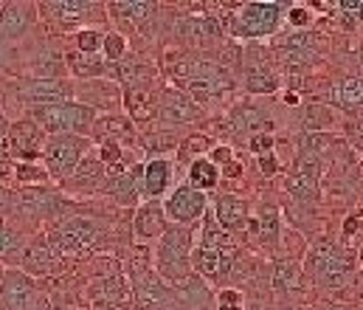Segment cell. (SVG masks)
Here are the masks:
<instances>
[{
  "mask_svg": "<svg viewBox=\"0 0 363 310\" xmlns=\"http://www.w3.org/2000/svg\"><path fill=\"white\" fill-rule=\"evenodd\" d=\"M242 302H245V297L237 288H223L220 297H217V305H240L242 308Z\"/></svg>",
  "mask_w": 363,
  "mask_h": 310,
  "instance_id": "43",
  "label": "cell"
},
{
  "mask_svg": "<svg viewBox=\"0 0 363 310\" xmlns=\"http://www.w3.org/2000/svg\"><path fill=\"white\" fill-rule=\"evenodd\" d=\"M178 34H181L186 43H194V45H208V43H217L220 40V26L214 20H183L178 26Z\"/></svg>",
  "mask_w": 363,
  "mask_h": 310,
  "instance_id": "24",
  "label": "cell"
},
{
  "mask_svg": "<svg viewBox=\"0 0 363 310\" xmlns=\"http://www.w3.org/2000/svg\"><path fill=\"white\" fill-rule=\"evenodd\" d=\"M110 195L121 204V206H135L144 198V164H135L118 175H113L110 181Z\"/></svg>",
  "mask_w": 363,
  "mask_h": 310,
  "instance_id": "16",
  "label": "cell"
},
{
  "mask_svg": "<svg viewBox=\"0 0 363 310\" xmlns=\"http://www.w3.org/2000/svg\"><path fill=\"white\" fill-rule=\"evenodd\" d=\"M333 99L341 107H361L363 104V79L361 77H347L341 85L333 88Z\"/></svg>",
  "mask_w": 363,
  "mask_h": 310,
  "instance_id": "31",
  "label": "cell"
},
{
  "mask_svg": "<svg viewBox=\"0 0 363 310\" xmlns=\"http://www.w3.org/2000/svg\"><path fill=\"white\" fill-rule=\"evenodd\" d=\"M124 107H127L130 118H135V121H147V118L155 116V102L144 88H127L124 91Z\"/></svg>",
  "mask_w": 363,
  "mask_h": 310,
  "instance_id": "30",
  "label": "cell"
},
{
  "mask_svg": "<svg viewBox=\"0 0 363 310\" xmlns=\"http://www.w3.org/2000/svg\"><path fill=\"white\" fill-rule=\"evenodd\" d=\"M298 277H301V271H298V265H296V262L279 260V262L273 265V288H276V291H281V294L293 291V288L298 285Z\"/></svg>",
  "mask_w": 363,
  "mask_h": 310,
  "instance_id": "32",
  "label": "cell"
},
{
  "mask_svg": "<svg viewBox=\"0 0 363 310\" xmlns=\"http://www.w3.org/2000/svg\"><path fill=\"white\" fill-rule=\"evenodd\" d=\"M175 77H178L175 79L178 85H181L183 79V88H186V94L194 102H208V99H214V96H220V94H225L231 88L228 74L220 65H214V62H200V60L181 62Z\"/></svg>",
  "mask_w": 363,
  "mask_h": 310,
  "instance_id": "3",
  "label": "cell"
},
{
  "mask_svg": "<svg viewBox=\"0 0 363 310\" xmlns=\"http://www.w3.org/2000/svg\"><path fill=\"white\" fill-rule=\"evenodd\" d=\"M155 116L164 124H183L200 116V110L194 107V102L183 94V91H167L161 96V104H155Z\"/></svg>",
  "mask_w": 363,
  "mask_h": 310,
  "instance_id": "17",
  "label": "cell"
},
{
  "mask_svg": "<svg viewBox=\"0 0 363 310\" xmlns=\"http://www.w3.org/2000/svg\"><path fill=\"white\" fill-rule=\"evenodd\" d=\"M318 178H321V161L315 155H301L287 175V192L293 201H313L318 195Z\"/></svg>",
  "mask_w": 363,
  "mask_h": 310,
  "instance_id": "13",
  "label": "cell"
},
{
  "mask_svg": "<svg viewBox=\"0 0 363 310\" xmlns=\"http://www.w3.org/2000/svg\"><path fill=\"white\" fill-rule=\"evenodd\" d=\"M327 144H330V138H327V135H321V133H315V135H307V141H304V147H307V155L327 150Z\"/></svg>",
  "mask_w": 363,
  "mask_h": 310,
  "instance_id": "44",
  "label": "cell"
},
{
  "mask_svg": "<svg viewBox=\"0 0 363 310\" xmlns=\"http://www.w3.org/2000/svg\"><path fill=\"white\" fill-rule=\"evenodd\" d=\"M85 150H88V138L82 135H51L45 138V147H43V161H45V172L57 181H68L79 161L85 158Z\"/></svg>",
  "mask_w": 363,
  "mask_h": 310,
  "instance_id": "4",
  "label": "cell"
},
{
  "mask_svg": "<svg viewBox=\"0 0 363 310\" xmlns=\"http://www.w3.org/2000/svg\"><path fill=\"white\" fill-rule=\"evenodd\" d=\"M259 237L268 245L279 243V211L273 206H262V211H259Z\"/></svg>",
  "mask_w": 363,
  "mask_h": 310,
  "instance_id": "36",
  "label": "cell"
},
{
  "mask_svg": "<svg viewBox=\"0 0 363 310\" xmlns=\"http://www.w3.org/2000/svg\"><path fill=\"white\" fill-rule=\"evenodd\" d=\"M121 155H124V150H121V144L116 138H104L99 144V161L104 167H118L121 164Z\"/></svg>",
  "mask_w": 363,
  "mask_h": 310,
  "instance_id": "40",
  "label": "cell"
},
{
  "mask_svg": "<svg viewBox=\"0 0 363 310\" xmlns=\"http://www.w3.org/2000/svg\"><path fill=\"white\" fill-rule=\"evenodd\" d=\"M20 99H26L28 107H51V104L74 102V85L68 79H45V77H31L28 82L20 85Z\"/></svg>",
  "mask_w": 363,
  "mask_h": 310,
  "instance_id": "10",
  "label": "cell"
},
{
  "mask_svg": "<svg viewBox=\"0 0 363 310\" xmlns=\"http://www.w3.org/2000/svg\"><path fill=\"white\" fill-rule=\"evenodd\" d=\"M310 20H313V11H310L307 6H290V11H287V23H290L293 28H307Z\"/></svg>",
  "mask_w": 363,
  "mask_h": 310,
  "instance_id": "41",
  "label": "cell"
},
{
  "mask_svg": "<svg viewBox=\"0 0 363 310\" xmlns=\"http://www.w3.org/2000/svg\"><path fill=\"white\" fill-rule=\"evenodd\" d=\"M110 11H116L118 17H124V20H133V23H141V20H147L152 11H155V6L152 3H110Z\"/></svg>",
  "mask_w": 363,
  "mask_h": 310,
  "instance_id": "34",
  "label": "cell"
},
{
  "mask_svg": "<svg viewBox=\"0 0 363 310\" xmlns=\"http://www.w3.org/2000/svg\"><path fill=\"white\" fill-rule=\"evenodd\" d=\"M220 184V170L208 161V158H194L191 167H189V187L197 189V192H208Z\"/></svg>",
  "mask_w": 363,
  "mask_h": 310,
  "instance_id": "26",
  "label": "cell"
},
{
  "mask_svg": "<svg viewBox=\"0 0 363 310\" xmlns=\"http://www.w3.org/2000/svg\"><path fill=\"white\" fill-rule=\"evenodd\" d=\"M0 279H3V268H0Z\"/></svg>",
  "mask_w": 363,
  "mask_h": 310,
  "instance_id": "54",
  "label": "cell"
},
{
  "mask_svg": "<svg viewBox=\"0 0 363 310\" xmlns=\"http://www.w3.org/2000/svg\"><path fill=\"white\" fill-rule=\"evenodd\" d=\"M0 144H3V150L9 153V158H14L17 164H20V161L31 164V158H40V155H43L45 133H43L31 118H20V121L9 124V133H6V138H3Z\"/></svg>",
  "mask_w": 363,
  "mask_h": 310,
  "instance_id": "8",
  "label": "cell"
},
{
  "mask_svg": "<svg viewBox=\"0 0 363 310\" xmlns=\"http://www.w3.org/2000/svg\"><path fill=\"white\" fill-rule=\"evenodd\" d=\"M34 9L37 6H31V3H3L0 6V37L6 43L26 37L37 20Z\"/></svg>",
  "mask_w": 363,
  "mask_h": 310,
  "instance_id": "14",
  "label": "cell"
},
{
  "mask_svg": "<svg viewBox=\"0 0 363 310\" xmlns=\"http://www.w3.org/2000/svg\"><path fill=\"white\" fill-rule=\"evenodd\" d=\"M172 184V164L167 158H152L144 164V198L158 201Z\"/></svg>",
  "mask_w": 363,
  "mask_h": 310,
  "instance_id": "20",
  "label": "cell"
},
{
  "mask_svg": "<svg viewBox=\"0 0 363 310\" xmlns=\"http://www.w3.org/2000/svg\"><path fill=\"white\" fill-rule=\"evenodd\" d=\"M217 223L223 228H231V231H240L245 228V220H248V204L242 198H234V195H220L214 201V211Z\"/></svg>",
  "mask_w": 363,
  "mask_h": 310,
  "instance_id": "21",
  "label": "cell"
},
{
  "mask_svg": "<svg viewBox=\"0 0 363 310\" xmlns=\"http://www.w3.org/2000/svg\"><path fill=\"white\" fill-rule=\"evenodd\" d=\"M231 124H234V130L237 133H251V135H257V133H271V121L262 116V110L259 107H251V104H242L237 113H234V118H231Z\"/></svg>",
  "mask_w": 363,
  "mask_h": 310,
  "instance_id": "29",
  "label": "cell"
},
{
  "mask_svg": "<svg viewBox=\"0 0 363 310\" xmlns=\"http://www.w3.org/2000/svg\"><path fill=\"white\" fill-rule=\"evenodd\" d=\"M26 237L20 228H14L6 217H0V262L6 265H20L23 251H26Z\"/></svg>",
  "mask_w": 363,
  "mask_h": 310,
  "instance_id": "23",
  "label": "cell"
},
{
  "mask_svg": "<svg viewBox=\"0 0 363 310\" xmlns=\"http://www.w3.org/2000/svg\"><path fill=\"white\" fill-rule=\"evenodd\" d=\"M231 155H234V153H231V147H214V150H211V158H208V161H211L214 167H217V164H223V167H225L228 161H234Z\"/></svg>",
  "mask_w": 363,
  "mask_h": 310,
  "instance_id": "45",
  "label": "cell"
},
{
  "mask_svg": "<svg viewBox=\"0 0 363 310\" xmlns=\"http://www.w3.org/2000/svg\"><path fill=\"white\" fill-rule=\"evenodd\" d=\"M9 60H11V48H9V43L0 37V71L9 68Z\"/></svg>",
  "mask_w": 363,
  "mask_h": 310,
  "instance_id": "48",
  "label": "cell"
},
{
  "mask_svg": "<svg viewBox=\"0 0 363 310\" xmlns=\"http://www.w3.org/2000/svg\"><path fill=\"white\" fill-rule=\"evenodd\" d=\"M0 302H3V310H48V297H43L37 282L20 268L3 271Z\"/></svg>",
  "mask_w": 363,
  "mask_h": 310,
  "instance_id": "5",
  "label": "cell"
},
{
  "mask_svg": "<svg viewBox=\"0 0 363 310\" xmlns=\"http://www.w3.org/2000/svg\"><path fill=\"white\" fill-rule=\"evenodd\" d=\"M101 51H104V60H107L110 65H113V62H121L124 54H127V40H124L118 31H110V34H104Z\"/></svg>",
  "mask_w": 363,
  "mask_h": 310,
  "instance_id": "38",
  "label": "cell"
},
{
  "mask_svg": "<svg viewBox=\"0 0 363 310\" xmlns=\"http://www.w3.org/2000/svg\"><path fill=\"white\" fill-rule=\"evenodd\" d=\"M223 172H225L228 178H240V172H242V167H240L237 161H228V164L223 167Z\"/></svg>",
  "mask_w": 363,
  "mask_h": 310,
  "instance_id": "49",
  "label": "cell"
},
{
  "mask_svg": "<svg viewBox=\"0 0 363 310\" xmlns=\"http://www.w3.org/2000/svg\"><path fill=\"white\" fill-rule=\"evenodd\" d=\"M104 231L101 226L91 220V217H68L65 223L57 226L51 243L62 251V254H77V251H88V248H96L101 243Z\"/></svg>",
  "mask_w": 363,
  "mask_h": 310,
  "instance_id": "7",
  "label": "cell"
},
{
  "mask_svg": "<svg viewBox=\"0 0 363 310\" xmlns=\"http://www.w3.org/2000/svg\"><path fill=\"white\" fill-rule=\"evenodd\" d=\"M327 124H333V113H330L324 104H310L307 113H304V127H307V133H310V135H313V133H321Z\"/></svg>",
  "mask_w": 363,
  "mask_h": 310,
  "instance_id": "37",
  "label": "cell"
},
{
  "mask_svg": "<svg viewBox=\"0 0 363 310\" xmlns=\"http://www.w3.org/2000/svg\"><path fill=\"white\" fill-rule=\"evenodd\" d=\"M68 65L79 82H91V79H101L107 74L110 62L96 57V54H68Z\"/></svg>",
  "mask_w": 363,
  "mask_h": 310,
  "instance_id": "25",
  "label": "cell"
},
{
  "mask_svg": "<svg viewBox=\"0 0 363 310\" xmlns=\"http://www.w3.org/2000/svg\"><path fill=\"white\" fill-rule=\"evenodd\" d=\"M341 9H347L352 17L363 20V0H341Z\"/></svg>",
  "mask_w": 363,
  "mask_h": 310,
  "instance_id": "47",
  "label": "cell"
},
{
  "mask_svg": "<svg viewBox=\"0 0 363 310\" xmlns=\"http://www.w3.org/2000/svg\"><path fill=\"white\" fill-rule=\"evenodd\" d=\"M101 43H104V31H99V28H79L77 31V51L79 54L101 51Z\"/></svg>",
  "mask_w": 363,
  "mask_h": 310,
  "instance_id": "39",
  "label": "cell"
},
{
  "mask_svg": "<svg viewBox=\"0 0 363 310\" xmlns=\"http://www.w3.org/2000/svg\"><path fill=\"white\" fill-rule=\"evenodd\" d=\"M6 133H9V121H6V116L0 113V141L6 138Z\"/></svg>",
  "mask_w": 363,
  "mask_h": 310,
  "instance_id": "52",
  "label": "cell"
},
{
  "mask_svg": "<svg viewBox=\"0 0 363 310\" xmlns=\"http://www.w3.org/2000/svg\"><path fill=\"white\" fill-rule=\"evenodd\" d=\"M206 211H208L206 195L197 192V189H191L189 184L178 187V189L167 198V204H164V214H167L175 226H189V223H194L197 217H203Z\"/></svg>",
  "mask_w": 363,
  "mask_h": 310,
  "instance_id": "12",
  "label": "cell"
},
{
  "mask_svg": "<svg viewBox=\"0 0 363 310\" xmlns=\"http://www.w3.org/2000/svg\"><path fill=\"white\" fill-rule=\"evenodd\" d=\"M281 99H284V104H290V107H296V104H298V94H296V91H287V94H284Z\"/></svg>",
  "mask_w": 363,
  "mask_h": 310,
  "instance_id": "51",
  "label": "cell"
},
{
  "mask_svg": "<svg viewBox=\"0 0 363 310\" xmlns=\"http://www.w3.org/2000/svg\"><path fill=\"white\" fill-rule=\"evenodd\" d=\"M251 150H254L257 155L273 153V135L271 133H257V135H251Z\"/></svg>",
  "mask_w": 363,
  "mask_h": 310,
  "instance_id": "42",
  "label": "cell"
},
{
  "mask_svg": "<svg viewBox=\"0 0 363 310\" xmlns=\"http://www.w3.org/2000/svg\"><path fill=\"white\" fill-rule=\"evenodd\" d=\"M200 245L231 257V237L225 234V228H220V223H217V217H214L211 211L203 214V243H200Z\"/></svg>",
  "mask_w": 363,
  "mask_h": 310,
  "instance_id": "28",
  "label": "cell"
},
{
  "mask_svg": "<svg viewBox=\"0 0 363 310\" xmlns=\"http://www.w3.org/2000/svg\"><path fill=\"white\" fill-rule=\"evenodd\" d=\"M344 231H347V234H355V231H358V217H350V220L344 223Z\"/></svg>",
  "mask_w": 363,
  "mask_h": 310,
  "instance_id": "50",
  "label": "cell"
},
{
  "mask_svg": "<svg viewBox=\"0 0 363 310\" xmlns=\"http://www.w3.org/2000/svg\"><path fill=\"white\" fill-rule=\"evenodd\" d=\"M43 9H51V14L62 23H79L93 17V11L99 9V3H85V0H60V3H48Z\"/></svg>",
  "mask_w": 363,
  "mask_h": 310,
  "instance_id": "27",
  "label": "cell"
},
{
  "mask_svg": "<svg viewBox=\"0 0 363 310\" xmlns=\"http://www.w3.org/2000/svg\"><path fill=\"white\" fill-rule=\"evenodd\" d=\"M281 17V6L271 3V0H254L245 3L237 17H234V34L245 37V40H257V37H268L276 31Z\"/></svg>",
  "mask_w": 363,
  "mask_h": 310,
  "instance_id": "6",
  "label": "cell"
},
{
  "mask_svg": "<svg viewBox=\"0 0 363 310\" xmlns=\"http://www.w3.org/2000/svg\"><path fill=\"white\" fill-rule=\"evenodd\" d=\"M14 178L23 184V187H37V184H48V172H45V167H37V164H26V161H20V164H14Z\"/></svg>",
  "mask_w": 363,
  "mask_h": 310,
  "instance_id": "35",
  "label": "cell"
},
{
  "mask_svg": "<svg viewBox=\"0 0 363 310\" xmlns=\"http://www.w3.org/2000/svg\"><path fill=\"white\" fill-rule=\"evenodd\" d=\"M155 265H158V277L164 282H175L183 285L191 274V234L183 226H169L161 240H158V251H155Z\"/></svg>",
  "mask_w": 363,
  "mask_h": 310,
  "instance_id": "2",
  "label": "cell"
},
{
  "mask_svg": "<svg viewBox=\"0 0 363 310\" xmlns=\"http://www.w3.org/2000/svg\"><path fill=\"white\" fill-rule=\"evenodd\" d=\"M167 214H164V206L158 204V201H150V204H144V206L135 211V223H133V228H135V234H138V240H161V234L167 231Z\"/></svg>",
  "mask_w": 363,
  "mask_h": 310,
  "instance_id": "19",
  "label": "cell"
},
{
  "mask_svg": "<svg viewBox=\"0 0 363 310\" xmlns=\"http://www.w3.org/2000/svg\"><path fill=\"white\" fill-rule=\"evenodd\" d=\"M217 310H242L240 305H217Z\"/></svg>",
  "mask_w": 363,
  "mask_h": 310,
  "instance_id": "53",
  "label": "cell"
},
{
  "mask_svg": "<svg viewBox=\"0 0 363 310\" xmlns=\"http://www.w3.org/2000/svg\"><path fill=\"white\" fill-rule=\"evenodd\" d=\"M181 294L169 288L161 277H141L135 285V308L138 310H181Z\"/></svg>",
  "mask_w": 363,
  "mask_h": 310,
  "instance_id": "11",
  "label": "cell"
},
{
  "mask_svg": "<svg viewBox=\"0 0 363 310\" xmlns=\"http://www.w3.org/2000/svg\"><path fill=\"white\" fill-rule=\"evenodd\" d=\"M20 209H26L31 217H54L62 211V201L48 189H23Z\"/></svg>",
  "mask_w": 363,
  "mask_h": 310,
  "instance_id": "22",
  "label": "cell"
},
{
  "mask_svg": "<svg viewBox=\"0 0 363 310\" xmlns=\"http://www.w3.org/2000/svg\"><path fill=\"white\" fill-rule=\"evenodd\" d=\"M0 310H3V302H0Z\"/></svg>",
  "mask_w": 363,
  "mask_h": 310,
  "instance_id": "55",
  "label": "cell"
},
{
  "mask_svg": "<svg viewBox=\"0 0 363 310\" xmlns=\"http://www.w3.org/2000/svg\"><path fill=\"white\" fill-rule=\"evenodd\" d=\"M57 257H60V251H57V245L51 243V237L40 234L37 240H31V243L26 245L23 260H20V265H23L20 271H23V274H28V277L51 274V271L57 268Z\"/></svg>",
  "mask_w": 363,
  "mask_h": 310,
  "instance_id": "15",
  "label": "cell"
},
{
  "mask_svg": "<svg viewBox=\"0 0 363 310\" xmlns=\"http://www.w3.org/2000/svg\"><path fill=\"white\" fill-rule=\"evenodd\" d=\"M245 88H248L251 94H273V91L279 88V82H276V77H273L271 71L248 68V74H245Z\"/></svg>",
  "mask_w": 363,
  "mask_h": 310,
  "instance_id": "33",
  "label": "cell"
},
{
  "mask_svg": "<svg viewBox=\"0 0 363 310\" xmlns=\"http://www.w3.org/2000/svg\"><path fill=\"white\" fill-rule=\"evenodd\" d=\"M96 110L82 102H62L51 107H31V121L48 135H82L88 138L96 124Z\"/></svg>",
  "mask_w": 363,
  "mask_h": 310,
  "instance_id": "1",
  "label": "cell"
},
{
  "mask_svg": "<svg viewBox=\"0 0 363 310\" xmlns=\"http://www.w3.org/2000/svg\"><path fill=\"white\" fill-rule=\"evenodd\" d=\"M228 265H231V257H225V254H220V251H211V248H203V245H197V248L191 251V268H194L200 277L211 279V282L225 279Z\"/></svg>",
  "mask_w": 363,
  "mask_h": 310,
  "instance_id": "18",
  "label": "cell"
},
{
  "mask_svg": "<svg viewBox=\"0 0 363 310\" xmlns=\"http://www.w3.org/2000/svg\"><path fill=\"white\" fill-rule=\"evenodd\" d=\"M259 167H262V172H265V175H273V172L279 170V161H276V155H273V153H265V155H259Z\"/></svg>",
  "mask_w": 363,
  "mask_h": 310,
  "instance_id": "46",
  "label": "cell"
},
{
  "mask_svg": "<svg viewBox=\"0 0 363 310\" xmlns=\"http://www.w3.org/2000/svg\"><path fill=\"white\" fill-rule=\"evenodd\" d=\"M310 271L324 285H344L352 271V260L333 243H315L310 248Z\"/></svg>",
  "mask_w": 363,
  "mask_h": 310,
  "instance_id": "9",
  "label": "cell"
}]
</instances>
